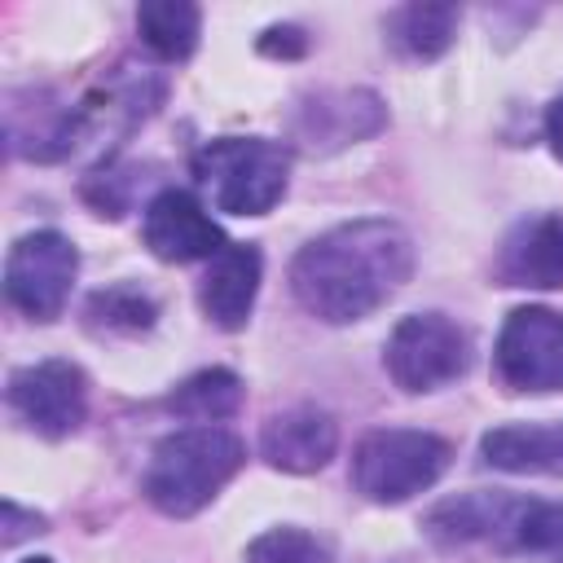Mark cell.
<instances>
[{
	"label": "cell",
	"instance_id": "1",
	"mask_svg": "<svg viewBox=\"0 0 563 563\" xmlns=\"http://www.w3.org/2000/svg\"><path fill=\"white\" fill-rule=\"evenodd\" d=\"M413 273V242L396 220H347L317 233L290 260V290L303 312L330 325L378 312Z\"/></svg>",
	"mask_w": 563,
	"mask_h": 563
},
{
	"label": "cell",
	"instance_id": "2",
	"mask_svg": "<svg viewBox=\"0 0 563 563\" xmlns=\"http://www.w3.org/2000/svg\"><path fill=\"white\" fill-rule=\"evenodd\" d=\"M246 449L224 427H185L158 440L145 466V497L172 519L198 515L242 471Z\"/></svg>",
	"mask_w": 563,
	"mask_h": 563
},
{
	"label": "cell",
	"instance_id": "3",
	"mask_svg": "<svg viewBox=\"0 0 563 563\" xmlns=\"http://www.w3.org/2000/svg\"><path fill=\"white\" fill-rule=\"evenodd\" d=\"M194 176L211 194V207L229 216H264L286 194L290 150L268 136H224L194 154Z\"/></svg>",
	"mask_w": 563,
	"mask_h": 563
},
{
	"label": "cell",
	"instance_id": "4",
	"mask_svg": "<svg viewBox=\"0 0 563 563\" xmlns=\"http://www.w3.org/2000/svg\"><path fill=\"white\" fill-rule=\"evenodd\" d=\"M449 444L431 431L409 427H378L361 435L352 453V484L365 501L400 506L418 493H427L449 471Z\"/></svg>",
	"mask_w": 563,
	"mask_h": 563
},
{
	"label": "cell",
	"instance_id": "5",
	"mask_svg": "<svg viewBox=\"0 0 563 563\" xmlns=\"http://www.w3.org/2000/svg\"><path fill=\"white\" fill-rule=\"evenodd\" d=\"M383 365L400 391H440L466 374L471 339L444 312H413L391 330Z\"/></svg>",
	"mask_w": 563,
	"mask_h": 563
},
{
	"label": "cell",
	"instance_id": "6",
	"mask_svg": "<svg viewBox=\"0 0 563 563\" xmlns=\"http://www.w3.org/2000/svg\"><path fill=\"white\" fill-rule=\"evenodd\" d=\"M79 273V251L66 233L57 229H35L9 246L4 260V295L9 303L31 317V321H53L62 317L70 286Z\"/></svg>",
	"mask_w": 563,
	"mask_h": 563
},
{
	"label": "cell",
	"instance_id": "7",
	"mask_svg": "<svg viewBox=\"0 0 563 563\" xmlns=\"http://www.w3.org/2000/svg\"><path fill=\"white\" fill-rule=\"evenodd\" d=\"M493 361L510 391H563V312L515 308L497 334Z\"/></svg>",
	"mask_w": 563,
	"mask_h": 563
},
{
	"label": "cell",
	"instance_id": "8",
	"mask_svg": "<svg viewBox=\"0 0 563 563\" xmlns=\"http://www.w3.org/2000/svg\"><path fill=\"white\" fill-rule=\"evenodd\" d=\"M9 409L44 440L79 431L88 413V378L75 361H35L9 374Z\"/></svg>",
	"mask_w": 563,
	"mask_h": 563
},
{
	"label": "cell",
	"instance_id": "9",
	"mask_svg": "<svg viewBox=\"0 0 563 563\" xmlns=\"http://www.w3.org/2000/svg\"><path fill=\"white\" fill-rule=\"evenodd\" d=\"M145 246L167 260V264H194V260H216L229 242L220 224L207 216V207L189 189H163L141 220Z\"/></svg>",
	"mask_w": 563,
	"mask_h": 563
},
{
	"label": "cell",
	"instance_id": "10",
	"mask_svg": "<svg viewBox=\"0 0 563 563\" xmlns=\"http://www.w3.org/2000/svg\"><path fill=\"white\" fill-rule=\"evenodd\" d=\"M334 449H339V427L317 405L282 409L260 431L264 462L277 466V471H286V475H312V471H321L334 457Z\"/></svg>",
	"mask_w": 563,
	"mask_h": 563
},
{
	"label": "cell",
	"instance_id": "11",
	"mask_svg": "<svg viewBox=\"0 0 563 563\" xmlns=\"http://www.w3.org/2000/svg\"><path fill=\"white\" fill-rule=\"evenodd\" d=\"M497 282L523 290H559L563 286V216L545 211L519 220L497 251Z\"/></svg>",
	"mask_w": 563,
	"mask_h": 563
},
{
	"label": "cell",
	"instance_id": "12",
	"mask_svg": "<svg viewBox=\"0 0 563 563\" xmlns=\"http://www.w3.org/2000/svg\"><path fill=\"white\" fill-rule=\"evenodd\" d=\"M260 251L251 242H229L216 260H207V273L198 282V303L211 325L242 330L251 321L255 295H260Z\"/></svg>",
	"mask_w": 563,
	"mask_h": 563
},
{
	"label": "cell",
	"instance_id": "13",
	"mask_svg": "<svg viewBox=\"0 0 563 563\" xmlns=\"http://www.w3.org/2000/svg\"><path fill=\"white\" fill-rule=\"evenodd\" d=\"M479 449H484L488 466L515 471V475H541V471H559L563 466V431L559 427H541V422L493 427Z\"/></svg>",
	"mask_w": 563,
	"mask_h": 563
},
{
	"label": "cell",
	"instance_id": "14",
	"mask_svg": "<svg viewBox=\"0 0 563 563\" xmlns=\"http://www.w3.org/2000/svg\"><path fill=\"white\" fill-rule=\"evenodd\" d=\"M136 31H141L145 48L158 53L163 62H185L198 48L202 13L189 0H145L136 9Z\"/></svg>",
	"mask_w": 563,
	"mask_h": 563
},
{
	"label": "cell",
	"instance_id": "15",
	"mask_svg": "<svg viewBox=\"0 0 563 563\" xmlns=\"http://www.w3.org/2000/svg\"><path fill=\"white\" fill-rule=\"evenodd\" d=\"M167 405H172L180 418H194L198 427H216L220 418L238 413V405H242V378L229 374V369H202V374L185 378V383L172 391Z\"/></svg>",
	"mask_w": 563,
	"mask_h": 563
},
{
	"label": "cell",
	"instance_id": "16",
	"mask_svg": "<svg viewBox=\"0 0 563 563\" xmlns=\"http://www.w3.org/2000/svg\"><path fill=\"white\" fill-rule=\"evenodd\" d=\"M457 31V9L453 4H409L391 18V40L400 53L431 62L453 44Z\"/></svg>",
	"mask_w": 563,
	"mask_h": 563
},
{
	"label": "cell",
	"instance_id": "17",
	"mask_svg": "<svg viewBox=\"0 0 563 563\" xmlns=\"http://www.w3.org/2000/svg\"><path fill=\"white\" fill-rule=\"evenodd\" d=\"M154 317H158V303L132 282L106 286L88 299V325L106 334H141L154 325Z\"/></svg>",
	"mask_w": 563,
	"mask_h": 563
},
{
	"label": "cell",
	"instance_id": "18",
	"mask_svg": "<svg viewBox=\"0 0 563 563\" xmlns=\"http://www.w3.org/2000/svg\"><path fill=\"white\" fill-rule=\"evenodd\" d=\"M246 563H334L325 541L303 528H268L246 545Z\"/></svg>",
	"mask_w": 563,
	"mask_h": 563
},
{
	"label": "cell",
	"instance_id": "19",
	"mask_svg": "<svg viewBox=\"0 0 563 563\" xmlns=\"http://www.w3.org/2000/svg\"><path fill=\"white\" fill-rule=\"evenodd\" d=\"M545 141H550V150L563 158V92L550 101V110H545Z\"/></svg>",
	"mask_w": 563,
	"mask_h": 563
},
{
	"label": "cell",
	"instance_id": "20",
	"mask_svg": "<svg viewBox=\"0 0 563 563\" xmlns=\"http://www.w3.org/2000/svg\"><path fill=\"white\" fill-rule=\"evenodd\" d=\"M273 31H277V35H295L290 44H295V48H303V35H299L295 26H273ZM264 35H268V31H264ZM260 48H264V53H290V48H286V40H273V35H268V40H260Z\"/></svg>",
	"mask_w": 563,
	"mask_h": 563
},
{
	"label": "cell",
	"instance_id": "21",
	"mask_svg": "<svg viewBox=\"0 0 563 563\" xmlns=\"http://www.w3.org/2000/svg\"><path fill=\"white\" fill-rule=\"evenodd\" d=\"M22 563H53V559H22Z\"/></svg>",
	"mask_w": 563,
	"mask_h": 563
}]
</instances>
